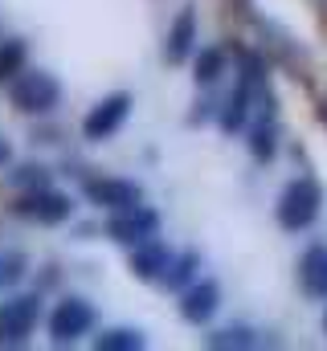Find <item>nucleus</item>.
Segmentation results:
<instances>
[{
    "label": "nucleus",
    "instance_id": "f257e3e1",
    "mask_svg": "<svg viewBox=\"0 0 327 351\" xmlns=\"http://www.w3.org/2000/svg\"><path fill=\"white\" fill-rule=\"evenodd\" d=\"M319 208H324V188L315 184V180H291L286 188H282V196H278V225L286 229V233H299V229H307L315 217H319Z\"/></svg>",
    "mask_w": 327,
    "mask_h": 351
},
{
    "label": "nucleus",
    "instance_id": "f03ea898",
    "mask_svg": "<svg viewBox=\"0 0 327 351\" xmlns=\"http://www.w3.org/2000/svg\"><path fill=\"white\" fill-rule=\"evenodd\" d=\"M58 98H62V86L45 70H21V78L12 82V106L25 114H45L58 106Z\"/></svg>",
    "mask_w": 327,
    "mask_h": 351
},
{
    "label": "nucleus",
    "instance_id": "7ed1b4c3",
    "mask_svg": "<svg viewBox=\"0 0 327 351\" xmlns=\"http://www.w3.org/2000/svg\"><path fill=\"white\" fill-rule=\"evenodd\" d=\"M41 319V302L33 294H12L8 302H0V343L4 348H16L33 335Z\"/></svg>",
    "mask_w": 327,
    "mask_h": 351
},
{
    "label": "nucleus",
    "instance_id": "20e7f679",
    "mask_svg": "<svg viewBox=\"0 0 327 351\" xmlns=\"http://www.w3.org/2000/svg\"><path fill=\"white\" fill-rule=\"evenodd\" d=\"M156 229H160V213L156 208H148V204H131V208H119V213H111V221H106V233H111V241H119V245H139V241H148V237H156Z\"/></svg>",
    "mask_w": 327,
    "mask_h": 351
},
{
    "label": "nucleus",
    "instance_id": "39448f33",
    "mask_svg": "<svg viewBox=\"0 0 327 351\" xmlns=\"http://www.w3.org/2000/svg\"><path fill=\"white\" fill-rule=\"evenodd\" d=\"M127 114H131V94H106V98L82 119V135H86L90 143H102V139H111V135L127 123Z\"/></svg>",
    "mask_w": 327,
    "mask_h": 351
},
{
    "label": "nucleus",
    "instance_id": "423d86ee",
    "mask_svg": "<svg viewBox=\"0 0 327 351\" xmlns=\"http://www.w3.org/2000/svg\"><path fill=\"white\" fill-rule=\"evenodd\" d=\"M94 327V306L86 298H62L49 315V335L54 343H74Z\"/></svg>",
    "mask_w": 327,
    "mask_h": 351
},
{
    "label": "nucleus",
    "instance_id": "0eeeda50",
    "mask_svg": "<svg viewBox=\"0 0 327 351\" xmlns=\"http://www.w3.org/2000/svg\"><path fill=\"white\" fill-rule=\"evenodd\" d=\"M86 200L90 204H98V208H111V213H119V208H131V204H144V192H139V184L135 180H115V176H98V180H86Z\"/></svg>",
    "mask_w": 327,
    "mask_h": 351
},
{
    "label": "nucleus",
    "instance_id": "6e6552de",
    "mask_svg": "<svg viewBox=\"0 0 327 351\" xmlns=\"http://www.w3.org/2000/svg\"><path fill=\"white\" fill-rule=\"evenodd\" d=\"M16 217H29L37 225H62L70 217V200L62 192H49V188H37V192H25L16 204H12Z\"/></svg>",
    "mask_w": 327,
    "mask_h": 351
},
{
    "label": "nucleus",
    "instance_id": "1a4fd4ad",
    "mask_svg": "<svg viewBox=\"0 0 327 351\" xmlns=\"http://www.w3.org/2000/svg\"><path fill=\"white\" fill-rule=\"evenodd\" d=\"M253 82H262V70H258L253 58H245L242 82H238V90L229 94V102H225V110H221V127H225V131H242L245 127V114H249V102H253Z\"/></svg>",
    "mask_w": 327,
    "mask_h": 351
},
{
    "label": "nucleus",
    "instance_id": "9d476101",
    "mask_svg": "<svg viewBox=\"0 0 327 351\" xmlns=\"http://www.w3.org/2000/svg\"><path fill=\"white\" fill-rule=\"evenodd\" d=\"M192 41H196V8H192V4H184V8L176 12L172 29H168V41H164V58H168L172 66L188 62V58H192Z\"/></svg>",
    "mask_w": 327,
    "mask_h": 351
},
{
    "label": "nucleus",
    "instance_id": "9b49d317",
    "mask_svg": "<svg viewBox=\"0 0 327 351\" xmlns=\"http://www.w3.org/2000/svg\"><path fill=\"white\" fill-rule=\"evenodd\" d=\"M168 265H172V250L164 245L160 237L139 241L135 254H131V269H135V278H144V282H164Z\"/></svg>",
    "mask_w": 327,
    "mask_h": 351
},
{
    "label": "nucleus",
    "instance_id": "f8f14e48",
    "mask_svg": "<svg viewBox=\"0 0 327 351\" xmlns=\"http://www.w3.org/2000/svg\"><path fill=\"white\" fill-rule=\"evenodd\" d=\"M217 306H221V286H217V282H196V286H188L184 298H180V315H184L188 323H209V319L217 315Z\"/></svg>",
    "mask_w": 327,
    "mask_h": 351
},
{
    "label": "nucleus",
    "instance_id": "ddd939ff",
    "mask_svg": "<svg viewBox=\"0 0 327 351\" xmlns=\"http://www.w3.org/2000/svg\"><path fill=\"white\" fill-rule=\"evenodd\" d=\"M299 282L311 298H327V245H311L299 262Z\"/></svg>",
    "mask_w": 327,
    "mask_h": 351
},
{
    "label": "nucleus",
    "instance_id": "4468645a",
    "mask_svg": "<svg viewBox=\"0 0 327 351\" xmlns=\"http://www.w3.org/2000/svg\"><path fill=\"white\" fill-rule=\"evenodd\" d=\"M94 348H98V351H139V348H144V335H139L135 327H115V331L98 335V339H94Z\"/></svg>",
    "mask_w": 327,
    "mask_h": 351
},
{
    "label": "nucleus",
    "instance_id": "2eb2a0df",
    "mask_svg": "<svg viewBox=\"0 0 327 351\" xmlns=\"http://www.w3.org/2000/svg\"><path fill=\"white\" fill-rule=\"evenodd\" d=\"M274 135H278V131H274V114L266 110L262 123L249 131V152H253V160H270V156H274Z\"/></svg>",
    "mask_w": 327,
    "mask_h": 351
},
{
    "label": "nucleus",
    "instance_id": "dca6fc26",
    "mask_svg": "<svg viewBox=\"0 0 327 351\" xmlns=\"http://www.w3.org/2000/svg\"><path fill=\"white\" fill-rule=\"evenodd\" d=\"M221 74H225V49H201L196 53V82L213 86Z\"/></svg>",
    "mask_w": 327,
    "mask_h": 351
},
{
    "label": "nucleus",
    "instance_id": "f3484780",
    "mask_svg": "<svg viewBox=\"0 0 327 351\" xmlns=\"http://www.w3.org/2000/svg\"><path fill=\"white\" fill-rule=\"evenodd\" d=\"M25 269H29V258L21 250H0V290L16 286L25 278Z\"/></svg>",
    "mask_w": 327,
    "mask_h": 351
},
{
    "label": "nucleus",
    "instance_id": "a211bd4d",
    "mask_svg": "<svg viewBox=\"0 0 327 351\" xmlns=\"http://www.w3.org/2000/svg\"><path fill=\"white\" fill-rule=\"evenodd\" d=\"M25 70V41H0V82Z\"/></svg>",
    "mask_w": 327,
    "mask_h": 351
},
{
    "label": "nucleus",
    "instance_id": "6ab92c4d",
    "mask_svg": "<svg viewBox=\"0 0 327 351\" xmlns=\"http://www.w3.org/2000/svg\"><path fill=\"white\" fill-rule=\"evenodd\" d=\"M209 348H258V335L245 327H229V331L209 335Z\"/></svg>",
    "mask_w": 327,
    "mask_h": 351
},
{
    "label": "nucleus",
    "instance_id": "aec40b11",
    "mask_svg": "<svg viewBox=\"0 0 327 351\" xmlns=\"http://www.w3.org/2000/svg\"><path fill=\"white\" fill-rule=\"evenodd\" d=\"M192 269H196V254H180V258H172L168 274H164V282H168L172 290H180V286H188Z\"/></svg>",
    "mask_w": 327,
    "mask_h": 351
},
{
    "label": "nucleus",
    "instance_id": "412c9836",
    "mask_svg": "<svg viewBox=\"0 0 327 351\" xmlns=\"http://www.w3.org/2000/svg\"><path fill=\"white\" fill-rule=\"evenodd\" d=\"M12 184H16V188H29V192H37V188H49V172H45L41 164H25V168H16V172H12Z\"/></svg>",
    "mask_w": 327,
    "mask_h": 351
},
{
    "label": "nucleus",
    "instance_id": "4be33fe9",
    "mask_svg": "<svg viewBox=\"0 0 327 351\" xmlns=\"http://www.w3.org/2000/svg\"><path fill=\"white\" fill-rule=\"evenodd\" d=\"M12 160V147H8V139H0V164H8Z\"/></svg>",
    "mask_w": 327,
    "mask_h": 351
},
{
    "label": "nucleus",
    "instance_id": "5701e85b",
    "mask_svg": "<svg viewBox=\"0 0 327 351\" xmlns=\"http://www.w3.org/2000/svg\"><path fill=\"white\" fill-rule=\"evenodd\" d=\"M319 114H324V123H327V106H324V110H319Z\"/></svg>",
    "mask_w": 327,
    "mask_h": 351
},
{
    "label": "nucleus",
    "instance_id": "b1692460",
    "mask_svg": "<svg viewBox=\"0 0 327 351\" xmlns=\"http://www.w3.org/2000/svg\"><path fill=\"white\" fill-rule=\"evenodd\" d=\"M324 327H327V311H324Z\"/></svg>",
    "mask_w": 327,
    "mask_h": 351
}]
</instances>
